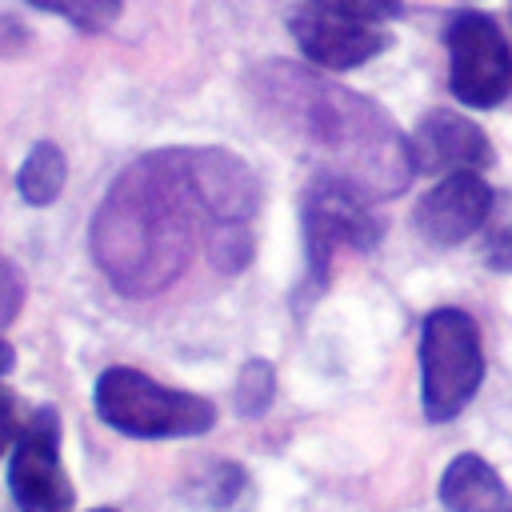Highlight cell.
Wrapping results in <instances>:
<instances>
[{"instance_id":"cell-1","label":"cell","mask_w":512,"mask_h":512,"mask_svg":"<svg viewBox=\"0 0 512 512\" xmlns=\"http://www.w3.org/2000/svg\"><path fill=\"white\" fill-rule=\"evenodd\" d=\"M204 208L192 184L188 148H156L136 156L104 192L92 216V256L108 284L124 296H156L184 276Z\"/></svg>"},{"instance_id":"cell-2","label":"cell","mask_w":512,"mask_h":512,"mask_svg":"<svg viewBox=\"0 0 512 512\" xmlns=\"http://www.w3.org/2000/svg\"><path fill=\"white\" fill-rule=\"evenodd\" d=\"M256 96L268 100L276 116L320 152L324 172L348 180L360 196L388 200L412 180L416 168L408 136H400L388 112L368 96L288 64L260 68Z\"/></svg>"},{"instance_id":"cell-3","label":"cell","mask_w":512,"mask_h":512,"mask_svg":"<svg viewBox=\"0 0 512 512\" xmlns=\"http://www.w3.org/2000/svg\"><path fill=\"white\" fill-rule=\"evenodd\" d=\"M300 236H304V280H300V304L316 300L332 280V256L336 248H376L384 236V224L372 216V200L360 196L348 180L332 172H316L304 188L300 204Z\"/></svg>"},{"instance_id":"cell-4","label":"cell","mask_w":512,"mask_h":512,"mask_svg":"<svg viewBox=\"0 0 512 512\" xmlns=\"http://www.w3.org/2000/svg\"><path fill=\"white\" fill-rule=\"evenodd\" d=\"M96 412L108 428L136 436V440H176V436H200L216 424L212 400L196 392L164 388L160 380L144 376L140 368H108L96 380Z\"/></svg>"},{"instance_id":"cell-5","label":"cell","mask_w":512,"mask_h":512,"mask_svg":"<svg viewBox=\"0 0 512 512\" xmlns=\"http://www.w3.org/2000/svg\"><path fill=\"white\" fill-rule=\"evenodd\" d=\"M484 380V348L464 308H436L420 324V404L432 424L464 412Z\"/></svg>"},{"instance_id":"cell-6","label":"cell","mask_w":512,"mask_h":512,"mask_svg":"<svg viewBox=\"0 0 512 512\" xmlns=\"http://www.w3.org/2000/svg\"><path fill=\"white\" fill-rule=\"evenodd\" d=\"M448 88L464 108H496L512 92V44L488 12L460 8L444 28Z\"/></svg>"},{"instance_id":"cell-7","label":"cell","mask_w":512,"mask_h":512,"mask_svg":"<svg viewBox=\"0 0 512 512\" xmlns=\"http://www.w3.org/2000/svg\"><path fill=\"white\" fill-rule=\"evenodd\" d=\"M8 492L20 512H72L76 492L60 460L56 408H36L20 424L8 460Z\"/></svg>"},{"instance_id":"cell-8","label":"cell","mask_w":512,"mask_h":512,"mask_svg":"<svg viewBox=\"0 0 512 512\" xmlns=\"http://www.w3.org/2000/svg\"><path fill=\"white\" fill-rule=\"evenodd\" d=\"M388 24H372L360 16H348L340 8H328L320 0H300L288 12V32L300 48V56L324 72H348L356 64H368L388 48Z\"/></svg>"},{"instance_id":"cell-9","label":"cell","mask_w":512,"mask_h":512,"mask_svg":"<svg viewBox=\"0 0 512 512\" xmlns=\"http://www.w3.org/2000/svg\"><path fill=\"white\" fill-rule=\"evenodd\" d=\"M192 184L204 208L208 228H252L260 208V180L256 172L228 148H188Z\"/></svg>"},{"instance_id":"cell-10","label":"cell","mask_w":512,"mask_h":512,"mask_svg":"<svg viewBox=\"0 0 512 512\" xmlns=\"http://www.w3.org/2000/svg\"><path fill=\"white\" fill-rule=\"evenodd\" d=\"M488 212H492L488 180L480 172H448L440 184H432V192L420 196L412 220L428 244L452 248V244H464L468 236H476L484 228Z\"/></svg>"},{"instance_id":"cell-11","label":"cell","mask_w":512,"mask_h":512,"mask_svg":"<svg viewBox=\"0 0 512 512\" xmlns=\"http://www.w3.org/2000/svg\"><path fill=\"white\" fill-rule=\"evenodd\" d=\"M408 152H412V168L416 172H484L496 152L492 140L484 136L480 124H472L468 116L452 112V108H436L428 116H420V124L408 136Z\"/></svg>"},{"instance_id":"cell-12","label":"cell","mask_w":512,"mask_h":512,"mask_svg":"<svg viewBox=\"0 0 512 512\" xmlns=\"http://www.w3.org/2000/svg\"><path fill=\"white\" fill-rule=\"evenodd\" d=\"M440 504L448 512H512V492L484 456L460 452L440 476Z\"/></svg>"},{"instance_id":"cell-13","label":"cell","mask_w":512,"mask_h":512,"mask_svg":"<svg viewBox=\"0 0 512 512\" xmlns=\"http://www.w3.org/2000/svg\"><path fill=\"white\" fill-rule=\"evenodd\" d=\"M64 180H68L64 152L52 140H40V144L28 148V156H24L20 172H16V192H20L24 204L44 208V204H52L64 192Z\"/></svg>"},{"instance_id":"cell-14","label":"cell","mask_w":512,"mask_h":512,"mask_svg":"<svg viewBox=\"0 0 512 512\" xmlns=\"http://www.w3.org/2000/svg\"><path fill=\"white\" fill-rule=\"evenodd\" d=\"M28 4L68 20L80 32H104L120 16V0H28Z\"/></svg>"},{"instance_id":"cell-15","label":"cell","mask_w":512,"mask_h":512,"mask_svg":"<svg viewBox=\"0 0 512 512\" xmlns=\"http://www.w3.org/2000/svg\"><path fill=\"white\" fill-rule=\"evenodd\" d=\"M272 392H276V372L268 360H248L236 376V412L240 416H260L268 404H272Z\"/></svg>"},{"instance_id":"cell-16","label":"cell","mask_w":512,"mask_h":512,"mask_svg":"<svg viewBox=\"0 0 512 512\" xmlns=\"http://www.w3.org/2000/svg\"><path fill=\"white\" fill-rule=\"evenodd\" d=\"M240 492H248V472L236 464H212L208 484H204V504L212 508H236Z\"/></svg>"},{"instance_id":"cell-17","label":"cell","mask_w":512,"mask_h":512,"mask_svg":"<svg viewBox=\"0 0 512 512\" xmlns=\"http://www.w3.org/2000/svg\"><path fill=\"white\" fill-rule=\"evenodd\" d=\"M320 4L360 16V20H372V24H392L404 12V0H320Z\"/></svg>"},{"instance_id":"cell-18","label":"cell","mask_w":512,"mask_h":512,"mask_svg":"<svg viewBox=\"0 0 512 512\" xmlns=\"http://www.w3.org/2000/svg\"><path fill=\"white\" fill-rule=\"evenodd\" d=\"M20 304H24V280H20V272L0 256V332L16 320Z\"/></svg>"},{"instance_id":"cell-19","label":"cell","mask_w":512,"mask_h":512,"mask_svg":"<svg viewBox=\"0 0 512 512\" xmlns=\"http://www.w3.org/2000/svg\"><path fill=\"white\" fill-rule=\"evenodd\" d=\"M16 432H20V424H16V396H12V388L0 376V456L12 448Z\"/></svg>"},{"instance_id":"cell-20","label":"cell","mask_w":512,"mask_h":512,"mask_svg":"<svg viewBox=\"0 0 512 512\" xmlns=\"http://www.w3.org/2000/svg\"><path fill=\"white\" fill-rule=\"evenodd\" d=\"M488 268H500V272H512V228H500L488 244Z\"/></svg>"},{"instance_id":"cell-21","label":"cell","mask_w":512,"mask_h":512,"mask_svg":"<svg viewBox=\"0 0 512 512\" xmlns=\"http://www.w3.org/2000/svg\"><path fill=\"white\" fill-rule=\"evenodd\" d=\"M12 360H16V356H12V348H8L4 340H0V376H4L8 368H12Z\"/></svg>"},{"instance_id":"cell-22","label":"cell","mask_w":512,"mask_h":512,"mask_svg":"<svg viewBox=\"0 0 512 512\" xmlns=\"http://www.w3.org/2000/svg\"><path fill=\"white\" fill-rule=\"evenodd\" d=\"M92 512H116V508H92Z\"/></svg>"}]
</instances>
